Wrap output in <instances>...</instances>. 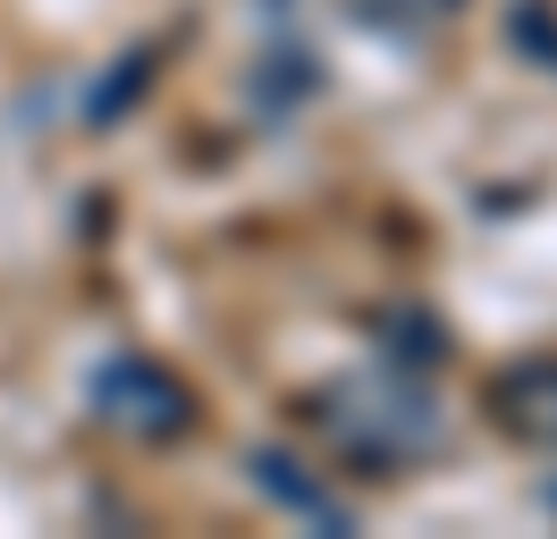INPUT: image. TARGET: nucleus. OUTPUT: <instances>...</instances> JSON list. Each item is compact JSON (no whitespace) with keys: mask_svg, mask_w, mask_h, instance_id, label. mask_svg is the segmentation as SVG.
<instances>
[{"mask_svg":"<svg viewBox=\"0 0 557 539\" xmlns=\"http://www.w3.org/2000/svg\"><path fill=\"white\" fill-rule=\"evenodd\" d=\"M507 34H516V42H523V51H532L541 67H557V9H549V0H516Z\"/></svg>","mask_w":557,"mask_h":539,"instance_id":"8","label":"nucleus"},{"mask_svg":"<svg viewBox=\"0 0 557 539\" xmlns=\"http://www.w3.org/2000/svg\"><path fill=\"white\" fill-rule=\"evenodd\" d=\"M253 480H262V489H271L278 505H296V514H313V523H347L338 505L321 498V480H305V472H296V455H253Z\"/></svg>","mask_w":557,"mask_h":539,"instance_id":"5","label":"nucleus"},{"mask_svg":"<svg viewBox=\"0 0 557 539\" xmlns=\"http://www.w3.org/2000/svg\"><path fill=\"white\" fill-rule=\"evenodd\" d=\"M94 413H102L119 438H144V447H161L195 422V397H186V379L161 363H144V354H110L94 371Z\"/></svg>","mask_w":557,"mask_h":539,"instance_id":"2","label":"nucleus"},{"mask_svg":"<svg viewBox=\"0 0 557 539\" xmlns=\"http://www.w3.org/2000/svg\"><path fill=\"white\" fill-rule=\"evenodd\" d=\"M355 9L388 34H422V26H440V17H456V0H355Z\"/></svg>","mask_w":557,"mask_h":539,"instance_id":"7","label":"nucleus"},{"mask_svg":"<svg viewBox=\"0 0 557 539\" xmlns=\"http://www.w3.org/2000/svg\"><path fill=\"white\" fill-rule=\"evenodd\" d=\"M381 346H388V354H397L406 371H440V363H448V329H440L431 312H388Z\"/></svg>","mask_w":557,"mask_h":539,"instance_id":"4","label":"nucleus"},{"mask_svg":"<svg viewBox=\"0 0 557 539\" xmlns=\"http://www.w3.org/2000/svg\"><path fill=\"white\" fill-rule=\"evenodd\" d=\"M498 422L523 438V447H557V363L549 354H532V363H516L507 379H498Z\"/></svg>","mask_w":557,"mask_h":539,"instance_id":"3","label":"nucleus"},{"mask_svg":"<svg viewBox=\"0 0 557 539\" xmlns=\"http://www.w3.org/2000/svg\"><path fill=\"white\" fill-rule=\"evenodd\" d=\"M321 413H330V430L347 438L355 455H372L381 472H397L406 455H422L440 438V413H431L414 371L397 388H338V404H321Z\"/></svg>","mask_w":557,"mask_h":539,"instance_id":"1","label":"nucleus"},{"mask_svg":"<svg viewBox=\"0 0 557 539\" xmlns=\"http://www.w3.org/2000/svg\"><path fill=\"white\" fill-rule=\"evenodd\" d=\"M278 60H287V67H262L253 101H262V110H271V101H278V110H296V101L321 85V67H313V51H278Z\"/></svg>","mask_w":557,"mask_h":539,"instance_id":"6","label":"nucleus"}]
</instances>
